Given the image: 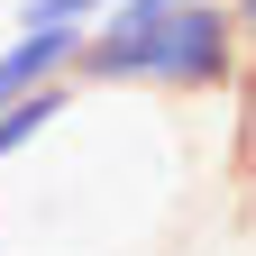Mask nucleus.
<instances>
[{"instance_id": "3", "label": "nucleus", "mask_w": 256, "mask_h": 256, "mask_svg": "<svg viewBox=\"0 0 256 256\" xmlns=\"http://www.w3.org/2000/svg\"><path fill=\"white\" fill-rule=\"evenodd\" d=\"M82 101V82H37V92H18V101H0V165H18L28 146H46L64 119H74Z\"/></svg>"}, {"instance_id": "5", "label": "nucleus", "mask_w": 256, "mask_h": 256, "mask_svg": "<svg viewBox=\"0 0 256 256\" xmlns=\"http://www.w3.org/2000/svg\"><path fill=\"white\" fill-rule=\"evenodd\" d=\"M229 18H238V37L256 46V0H229Z\"/></svg>"}, {"instance_id": "1", "label": "nucleus", "mask_w": 256, "mask_h": 256, "mask_svg": "<svg viewBox=\"0 0 256 256\" xmlns=\"http://www.w3.org/2000/svg\"><path fill=\"white\" fill-rule=\"evenodd\" d=\"M82 92H156V101H229L247 82V37L229 0H101L74 46Z\"/></svg>"}, {"instance_id": "4", "label": "nucleus", "mask_w": 256, "mask_h": 256, "mask_svg": "<svg viewBox=\"0 0 256 256\" xmlns=\"http://www.w3.org/2000/svg\"><path fill=\"white\" fill-rule=\"evenodd\" d=\"M101 0H18V18H64V28H82Z\"/></svg>"}, {"instance_id": "2", "label": "nucleus", "mask_w": 256, "mask_h": 256, "mask_svg": "<svg viewBox=\"0 0 256 256\" xmlns=\"http://www.w3.org/2000/svg\"><path fill=\"white\" fill-rule=\"evenodd\" d=\"M74 46H82V28L18 18L10 37H0V101H18V92H37V82H74Z\"/></svg>"}]
</instances>
